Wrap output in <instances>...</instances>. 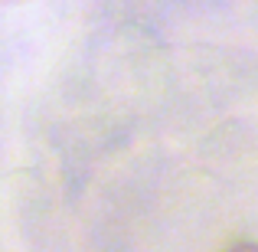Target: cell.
Returning <instances> with one entry per match:
<instances>
[{
  "instance_id": "obj_1",
  "label": "cell",
  "mask_w": 258,
  "mask_h": 252,
  "mask_svg": "<svg viewBox=\"0 0 258 252\" xmlns=\"http://www.w3.org/2000/svg\"><path fill=\"white\" fill-rule=\"evenodd\" d=\"M226 252H258V242H235V246H229Z\"/></svg>"
}]
</instances>
